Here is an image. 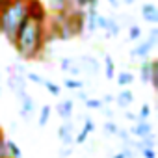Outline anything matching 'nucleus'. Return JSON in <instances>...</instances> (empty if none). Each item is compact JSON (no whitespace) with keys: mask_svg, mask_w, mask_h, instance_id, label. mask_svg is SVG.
<instances>
[{"mask_svg":"<svg viewBox=\"0 0 158 158\" xmlns=\"http://www.w3.org/2000/svg\"><path fill=\"white\" fill-rule=\"evenodd\" d=\"M47 45H48L47 43V24L34 23L30 19H26L21 24V28L13 39V47H15L19 58L26 60V61L37 60L45 52Z\"/></svg>","mask_w":158,"mask_h":158,"instance_id":"nucleus-1","label":"nucleus"},{"mask_svg":"<svg viewBox=\"0 0 158 158\" xmlns=\"http://www.w3.org/2000/svg\"><path fill=\"white\" fill-rule=\"evenodd\" d=\"M26 19V0H13L4 10H0V34L8 43L13 45V39Z\"/></svg>","mask_w":158,"mask_h":158,"instance_id":"nucleus-2","label":"nucleus"},{"mask_svg":"<svg viewBox=\"0 0 158 158\" xmlns=\"http://www.w3.org/2000/svg\"><path fill=\"white\" fill-rule=\"evenodd\" d=\"M26 17L34 23L47 24L48 23V10L41 0H26Z\"/></svg>","mask_w":158,"mask_h":158,"instance_id":"nucleus-3","label":"nucleus"},{"mask_svg":"<svg viewBox=\"0 0 158 158\" xmlns=\"http://www.w3.org/2000/svg\"><path fill=\"white\" fill-rule=\"evenodd\" d=\"M156 61L154 60H143L139 63V78H141V82L143 84H151L152 88H156V74H158V69H156Z\"/></svg>","mask_w":158,"mask_h":158,"instance_id":"nucleus-4","label":"nucleus"},{"mask_svg":"<svg viewBox=\"0 0 158 158\" xmlns=\"http://www.w3.org/2000/svg\"><path fill=\"white\" fill-rule=\"evenodd\" d=\"M8 88L13 91L15 97H21L23 93H26V78L23 74L13 73L11 67H8Z\"/></svg>","mask_w":158,"mask_h":158,"instance_id":"nucleus-5","label":"nucleus"},{"mask_svg":"<svg viewBox=\"0 0 158 158\" xmlns=\"http://www.w3.org/2000/svg\"><path fill=\"white\" fill-rule=\"evenodd\" d=\"M74 127H73V123L71 121H63L61 125H60V128H58V139L61 141V145H65V147H71L73 143H74Z\"/></svg>","mask_w":158,"mask_h":158,"instance_id":"nucleus-6","label":"nucleus"},{"mask_svg":"<svg viewBox=\"0 0 158 158\" xmlns=\"http://www.w3.org/2000/svg\"><path fill=\"white\" fill-rule=\"evenodd\" d=\"M17 99H19V104H21V108H19L21 117H23V119H30V117L35 114V102H34V99L30 97L28 91L23 93V95L17 97Z\"/></svg>","mask_w":158,"mask_h":158,"instance_id":"nucleus-7","label":"nucleus"},{"mask_svg":"<svg viewBox=\"0 0 158 158\" xmlns=\"http://www.w3.org/2000/svg\"><path fill=\"white\" fill-rule=\"evenodd\" d=\"M154 50V47L147 41V39H139L138 41V45L130 50V58L132 60H149V54Z\"/></svg>","mask_w":158,"mask_h":158,"instance_id":"nucleus-8","label":"nucleus"},{"mask_svg":"<svg viewBox=\"0 0 158 158\" xmlns=\"http://www.w3.org/2000/svg\"><path fill=\"white\" fill-rule=\"evenodd\" d=\"M76 63H78V67H80V73H86L89 76L99 73V61L93 56H82V58L76 60Z\"/></svg>","mask_w":158,"mask_h":158,"instance_id":"nucleus-9","label":"nucleus"},{"mask_svg":"<svg viewBox=\"0 0 158 158\" xmlns=\"http://www.w3.org/2000/svg\"><path fill=\"white\" fill-rule=\"evenodd\" d=\"M152 134V125L151 121H136L132 127H130V136L134 139H141L145 136Z\"/></svg>","mask_w":158,"mask_h":158,"instance_id":"nucleus-10","label":"nucleus"},{"mask_svg":"<svg viewBox=\"0 0 158 158\" xmlns=\"http://www.w3.org/2000/svg\"><path fill=\"white\" fill-rule=\"evenodd\" d=\"M73 112H74V102L73 99H63L56 104V114L60 115L61 121H71L73 117Z\"/></svg>","mask_w":158,"mask_h":158,"instance_id":"nucleus-11","label":"nucleus"},{"mask_svg":"<svg viewBox=\"0 0 158 158\" xmlns=\"http://www.w3.org/2000/svg\"><path fill=\"white\" fill-rule=\"evenodd\" d=\"M139 13H141L143 21H147L149 24H156L158 23V6L156 4H151V2L143 4Z\"/></svg>","mask_w":158,"mask_h":158,"instance_id":"nucleus-12","label":"nucleus"},{"mask_svg":"<svg viewBox=\"0 0 158 158\" xmlns=\"http://www.w3.org/2000/svg\"><path fill=\"white\" fill-rule=\"evenodd\" d=\"M115 104L119 106V108H123V110H128L130 108V104L134 102V93L128 89V88H125V89H121L117 95H115Z\"/></svg>","mask_w":158,"mask_h":158,"instance_id":"nucleus-13","label":"nucleus"},{"mask_svg":"<svg viewBox=\"0 0 158 158\" xmlns=\"http://www.w3.org/2000/svg\"><path fill=\"white\" fill-rule=\"evenodd\" d=\"M71 8H74L71 4V0H48V10L52 13H63V11H69Z\"/></svg>","mask_w":158,"mask_h":158,"instance_id":"nucleus-14","label":"nucleus"},{"mask_svg":"<svg viewBox=\"0 0 158 158\" xmlns=\"http://www.w3.org/2000/svg\"><path fill=\"white\" fill-rule=\"evenodd\" d=\"M97 8H88L86 10V32H97Z\"/></svg>","mask_w":158,"mask_h":158,"instance_id":"nucleus-15","label":"nucleus"},{"mask_svg":"<svg viewBox=\"0 0 158 158\" xmlns=\"http://www.w3.org/2000/svg\"><path fill=\"white\" fill-rule=\"evenodd\" d=\"M115 82H117V86H119L121 89H125V88H128V86L134 82V74H132L130 71H121V73L115 76Z\"/></svg>","mask_w":158,"mask_h":158,"instance_id":"nucleus-16","label":"nucleus"},{"mask_svg":"<svg viewBox=\"0 0 158 158\" xmlns=\"http://www.w3.org/2000/svg\"><path fill=\"white\" fill-rule=\"evenodd\" d=\"M104 32H106V35H108V37H115V35H119V32H121V24H119V21H117V19H112V17H108V23H106Z\"/></svg>","mask_w":158,"mask_h":158,"instance_id":"nucleus-17","label":"nucleus"},{"mask_svg":"<svg viewBox=\"0 0 158 158\" xmlns=\"http://www.w3.org/2000/svg\"><path fill=\"white\" fill-rule=\"evenodd\" d=\"M63 88H67L69 91H80V89H84V82L80 80V78H71V76H67L65 80H63Z\"/></svg>","mask_w":158,"mask_h":158,"instance_id":"nucleus-18","label":"nucleus"},{"mask_svg":"<svg viewBox=\"0 0 158 158\" xmlns=\"http://www.w3.org/2000/svg\"><path fill=\"white\" fill-rule=\"evenodd\" d=\"M50 115H52V108H50V104H43V106L39 108V117H37L39 127H45V125L50 121Z\"/></svg>","mask_w":158,"mask_h":158,"instance_id":"nucleus-19","label":"nucleus"},{"mask_svg":"<svg viewBox=\"0 0 158 158\" xmlns=\"http://www.w3.org/2000/svg\"><path fill=\"white\" fill-rule=\"evenodd\" d=\"M104 74L108 80H114V76H115V63L110 54H104Z\"/></svg>","mask_w":158,"mask_h":158,"instance_id":"nucleus-20","label":"nucleus"},{"mask_svg":"<svg viewBox=\"0 0 158 158\" xmlns=\"http://www.w3.org/2000/svg\"><path fill=\"white\" fill-rule=\"evenodd\" d=\"M6 147H8L10 158H23V151H21V147L15 139H6Z\"/></svg>","mask_w":158,"mask_h":158,"instance_id":"nucleus-21","label":"nucleus"},{"mask_svg":"<svg viewBox=\"0 0 158 158\" xmlns=\"http://www.w3.org/2000/svg\"><path fill=\"white\" fill-rule=\"evenodd\" d=\"M71 4L78 10H88V8H97L99 6V0H71Z\"/></svg>","mask_w":158,"mask_h":158,"instance_id":"nucleus-22","label":"nucleus"},{"mask_svg":"<svg viewBox=\"0 0 158 158\" xmlns=\"http://www.w3.org/2000/svg\"><path fill=\"white\" fill-rule=\"evenodd\" d=\"M43 86H45V89H47V91H48L52 97H60V93H61V88H60L56 82H52V80H47V78H45Z\"/></svg>","mask_w":158,"mask_h":158,"instance_id":"nucleus-23","label":"nucleus"},{"mask_svg":"<svg viewBox=\"0 0 158 158\" xmlns=\"http://www.w3.org/2000/svg\"><path fill=\"white\" fill-rule=\"evenodd\" d=\"M141 34H143V32H141V28H139L138 24L132 23V24L128 26V41H139V39H141Z\"/></svg>","mask_w":158,"mask_h":158,"instance_id":"nucleus-24","label":"nucleus"},{"mask_svg":"<svg viewBox=\"0 0 158 158\" xmlns=\"http://www.w3.org/2000/svg\"><path fill=\"white\" fill-rule=\"evenodd\" d=\"M138 121H149V117H151V104H141L139 106V110H138Z\"/></svg>","mask_w":158,"mask_h":158,"instance_id":"nucleus-25","label":"nucleus"},{"mask_svg":"<svg viewBox=\"0 0 158 158\" xmlns=\"http://www.w3.org/2000/svg\"><path fill=\"white\" fill-rule=\"evenodd\" d=\"M102 128H104V132L108 134V136H117V130H119V125L114 121V119H110V121H104V125H102Z\"/></svg>","mask_w":158,"mask_h":158,"instance_id":"nucleus-26","label":"nucleus"},{"mask_svg":"<svg viewBox=\"0 0 158 158\" xmlns=\"http://www.w3.org/2000/svg\"><path fill=\"white\" fill-rule=\"evenodd\" d=\"M112 158H136V151H132V149H128V147H123L121 151L114 152Z\"/></svg>","mask_w":158,"mask_h":158,"instance_id":"nucleus-27","label":"nucleus"},{"mask_svg":"<svg viewBox=\"0 0 158 158\" xmlns=\"http://www.w3.org/2000/svg\"><path fill=\"white\" fill-rule=\"evenodd\" d=\"M84 106H86L88 110H102V108H104V104H102L101 99H91V97L84 102Z\"/></svg>","mask_w":158,"mask_h":158,"instance_id":"nucleus-28","label":"nucleus"},{"mask_svg":"<svg viewBox=\"0 0 158 158\" xmlns=\"http://www.w3.org/2000/svg\"><path fill=\"white\" fill-rule=\"evenodd\" d=\"M24 78H26V80H30V82H34V84H39V86H43V82H45V78H43L41 74H37V73H32V71H26Z\"/></svg>","mask_w":158,"mask_h":158,"instance_id":"nucleus-29","label":"nucleus"},{"mask_svg":"<svg viewBox=\"0 0 158 158\" xmlns=\"http://www.w3.org/2000/svg\"><path fill=\"white\" fill-rule=\"evenodd\" d=\"M88 136H89V134H88L84 128H80V130H78V132L74 134V143H76V145H82V143H86V141H88Z\"/></svg>","mask_w":158,"mask_h":158,"instance_id":"nucleus-30","label":"nucleus"},{"mask_svg":"<svg viewBox=\"0 0 158 158\" xmlns=\"http://www.w3.org/2000/svg\"><path fill=\"white\" fill-rule=\"evenodd\" d=\"M73 63H74V58H61L60 60V67H61L63 73H69V69L73 67Z\"/></svg>","mask_w":158,"mask_h":158,"instance_id":"nucleus-31","label":"nucleus"},{"mask_svg":"<svg viewBox=\"0 0 158 158\" xmlns=\"http://www.w3.org/2000/svg\"><path fill=\"white\" fill-rule=\"evenodd\" d=\"M147 41H149L152 47H156V43H158V28H156V26L151 28V32H149V35H147Z\"/></svg>","mask_w":158,"mask_h":158,"instance_id":"nucleus-32","label":"nucleus"},{"mask_svg":"<svg viewBox=\"0 0 158 158\" xmlns=\"http://www.w3.org/2000/svg\"><path fill=\"white\" fill-rule=\"evenodd\" d=\"M82 128H84L88 134H91V132H95V128H97V127H95V121H93L91 117H86V119H84V127H82Z\"/></svg>","mask_w":158,"mask_h":158,"instance_id":"nucleus-33","label":"nucleus"},{"mask_svg":"<svg viewBox=\"0 0 158 158\" xmlns=\"http://www.w3.org/2000/svg\"><path fill=\"white\" fill-rule=\"evenodd\" d=\"M139 154H141L143 158H156V149L143 147V149H139Z\"/></svg>","mask_w":158,"mask_h":158,"instance_id":"nucleus-34","label":"nucleus"},{"mask_svg":"<svg viewBox=\"0 0 158 158\" xmlns=\"http://www.w3.org/2000/svg\"><path fill=\"white\" fill-rule=\"evenodd\" d=\"M106 23H108V17H104V15H97V30H104L106 28Z\"/></svg>","mask_w":158,"mask_h":158,"instance_id":"nucleus-35","label":"nucleus"},{"mask_svg":"<svg viewBox=\"0 0 158 158\" xmlns=\"http://www.w3.org/2000/svg\"><path fill=\"white\" fill-rule=\"evenodd\" d=\"M101 101H102V104H104V106H108V104H112V102H114V95L106 93V95H104V97H102Z\"/></svg>","mask_w":158,"mask_h":158,"instance_id":"nucleus-36","label":"nucleus"},{"mask_svg":"<svg viewBox=\"0 0 158 158\" xmlns=\"http://www.w3.org/2000/svg\"><path fill=\"white\" fill-rule=\"evenodd\" d=\"M125 117H127L128 121H134V123L138 121V115H136L134 112H130V110H127V112H125Z\"/></svg>","mask_w":158,"mask_h":158,"instance_id":"nucleus-37","label":"nucleus"},{"mask_svg":"<svg viewBox=\"0 0 158 158\" xmlns=\"http://www.w3.org/2000/svg\"><path fill=\"white\" fill-rule=\"evenodd\" d=\"M73 154V149L71 147H65L63 151H61V158H65V156H71Z\"/></svg>","mask_w":158,"mask_h":158,"instance_id":"nucleus-38","label":"nucleus"},{"mask_svg":"<svg viewBox=\"0 0 158 158\" xmlns=\"http://www.w3.org/2000/svg\"><path fill=\"white\" fill-rule=\"evenodd\" d=\"M78 99H80L82 102H86V101H88L89 97H88V93H82V91H78Z\"/></svg>","mask_w":158,"mask_h":158,"instance_id":"nucleus-39","label":"nucleus"},{"mask_svg":"<svg viewBox=\"0 0 158 158\" xmlns=\"http://www.w3.org/2000/svg\"><path fill=\"white\" fill-rule=\"evenodd\" d=\"M10 2H13V0H0V10H4Z\"/></svg>","mask_w":158,"mask_h":158,"instance_id":"nucleus-40","label":"nucleus"},{"mask_svg":"<svg viewBox=\"0 0 158 158\" xmlns=\"http://www.w3.org/2000/svg\"><path fill=\"white\" fill-rule=\"evenodd\" d=\"M102 110H104V114H106V117H108V121H110V119L114 117V114H112V110H110V108H102Z\"/></svg>","mask_w":158,"mask_h":158,"instance_id":"nucleus-41","label":"nucleus"},{"mask_svg":"<svg viewBox=\"0 0 158 158\" xmlns=\"http://www.w3.org/2000/svg\"><path fill=\"white\" fill-rule=\"evenodd\" d=\"M108 4H110L112 8H119V0H108Z\"/></svg>","mask_w":158,"mask_h":158,"instance_id":"nucleus-42","label":"nucleus"},{"mask_svg":"<svg viewBox=\"0 0 158 158\" xmlns=\"http://www.w3.org/2000/svg\"><path fill=\"white\" fill-rule=\"evenodd\" d=\"M123 2H125V4H128V6H130V4H134V2H136V0H123Z\"/></svg>","mask_w":158,"mask_h":158,"instance_id":"nucleus-43","label":"nucleus"},{"mask_svg":"<svg viewBox=\"0 0 158 158\" xmlns=\"http://www.w3.org/2000/svg\"><path fill=\"white\" fill-rule=\"evenodd\" d=\"M0 95H2V74H0Z\"/></svg>","mask_w":158,"mask_h":158,"instance_id":"nucleus-44","label":"nucleus"}]
</instances>
